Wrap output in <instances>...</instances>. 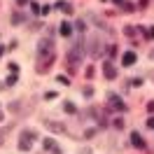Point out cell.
<instances>
[{"label":"cell","mask_w":154,"mask_h":154,"mask_svg":"<svg viewBox=\"0 0 154 154\" xmlns=\"http://www.w3.org/2000/svg\"><path fill=\"white\" fill-rule=\"evenodd\" d=\"M51 51H54L51 40H42V42H40V56H45V54H49V56H51Z\"/></svg>","instance_id":"7a4b0ae2"},{"label":"cell","mask_w":154,"mask_h":154,"mask_svg":"<svg viewBox=\"0 0 154 154\" xmlns=\"http://www.w3.org/2000/svg\"><path fill=\"white\" fill-rule=\"evenodd\" d=\"M2 51H5V49H2V47H0V56H2Z\"/></svg>","instance_id":"5bb4252c"},{"label":"cell","mask_w":154,"mask_h":154,"mask_svg":"<svg viewBox=\"0 0 154 154\" xmlns=\"http://www.w3.org/2000/svg\"><path fill=\"white\" fill-rule=\"evenodd\" d=\"M131 143H133V147H138V149L145 147V140L140 138V133H133V135H131Z\"/></svg>","instance_id":"5b68a950"},{"label":"cell","mask_w":154,"mask_h":154,"mask_svg":"<svg viewBox=\"0 0 154 154\" xmlns=\"http://www.w3.org/2000/svg\"><path fill=\"white\" fill-rule=\"evenodd\" d=\"M70 33H72V26H70V23H61V35H63V38H68V35H70Z\"/></svg>","instance_id":"8992f818"},{"label":"cell","mask_w":154,"mask_h":154,"mask_svg":"<svg viewBox=\"0 0 154 154\" xmlns=\"http://www.w3.org/2000/svg\"><path fill=\"white\" fill-rule=\"evenodd\" d=\"M110 105L115 107V110H122V107H124V103H122V100H119L117 96H112V98H110Z\"/></svg>","instance_id":"52a82bcc"},{"label":"cell","mask_w":154,"mask_h":154,"mask_svg":"<svg viewBox=\"0 0 154 154\" xmlns=\"http://www.w3.org/2000/svg\"><path fill=\"white\" fill-rule=\"evenodd\" d=\"M115 2H117V5H122V2H124V0H115Z\"/></svg>","instance_id":"4fadbf2b"},{"label":"cell","mask_w":154,"mask_h":154,"mask_svg":"<svg viewBox=\"0 0 154 154\" xmlns=\"http://www.w3.org/2000/svg\"><path fill=\"white\" fill-rule=\"evenodd\" d=\"M79 58H82V45H75V47H72V51L68 54V63L77 66V63H79Z\"/></svg>","instance_id":"6da1fadb"},{"label":"cell","mask_w":154,"mask_h":154,"mask_svg":"<svg viewBox=\"0 0 154 154\" xmlns=\"http://www.w3.org/2000/svg\"><path fill=\"white\" fill-rule=\"evenodd\" d=\"M68 110V112H75V105H72V103H66V105H63Z\"/></svg>","instance_id":"8fae6325"},{"label":"cell","mask_w":154,"mask_h":154,"mask_svg":"<svg viewBox=\"0 0 154 154\" xmlns=\"http://www.w3.org/2000/svg\"><path fill=\"white\" fill-rule=\"evenodd\" d=\"M47 126H49V128H51V131H58V133L63 131V126H61V124H49V122H47Z\"/></svg>","instance_id":"9c48e42d"},{"label":"cell","mask_w":154,"mask_h":154,"mask_svg":"<svg viewBox=\"0 0 154 154\" xmlns=\"http://www.w3.org/2000/svg\"><path fill=\"white\" fill-rule=\"evenodd\" d=\"M147 126H149V128H154V117H149V119H147Z\"/></svg>","instance_id":"7c38bea8"},{"label":"cell","mask_w":154,"mask_h":154,"mask_svg":"<svg viewBox=\"0 0 154 154\" xmlns=\"http://www.w3.org/2000/svg\"><path fill=\"white\" fill-rule=\"evenodd\" d=\"M103 72H105L107 79H115V75H117V70H115V66H112V63H105V66H103Z\"/></svg>","instance_id":"3957f363"},{"label":"cell","mask_w":154,"mask_h":154,"mask_svg":"<svg viewBox=\"0 0 154 154\" xmlns=\"http://www.w3.org/2000/svg\"><path fill=\"white\" fill-rule=\"evenodd\" d=\"M122 63H124V66H133L135 63V54L133 51H126L124 56H122Z\"/></svg>","instance_id":"277c9868"},{"label":"cell","mask_w":154,"mask_h":154,"mask_svg":"<svg viewBox=\"0 0 154 154\" xmlns=\"http://www.w3.org/2000/svg\"><path fill=\"white\" fill-rule=\"evenodd\" d=\"M30 10H33L35 14H38V12H40V5H38V2H30Z\"/></svg>","instance_id":"30bf717a"},{"label":"cell","mask_w":154,"mask_h":154,"mask_svg":"<svg viewBox=\"0 0 154 154\" xmlns=\"http://www.w3.org/2000/svg\"><path fill=\"white\" fill-rule=\"evenodd\" d=\"M56 7H58V10H61V12H63V14H70V12H72V7H70L68 2H58Z\"/></svg>","instance_id":"ba28073f"}]
</instances>
